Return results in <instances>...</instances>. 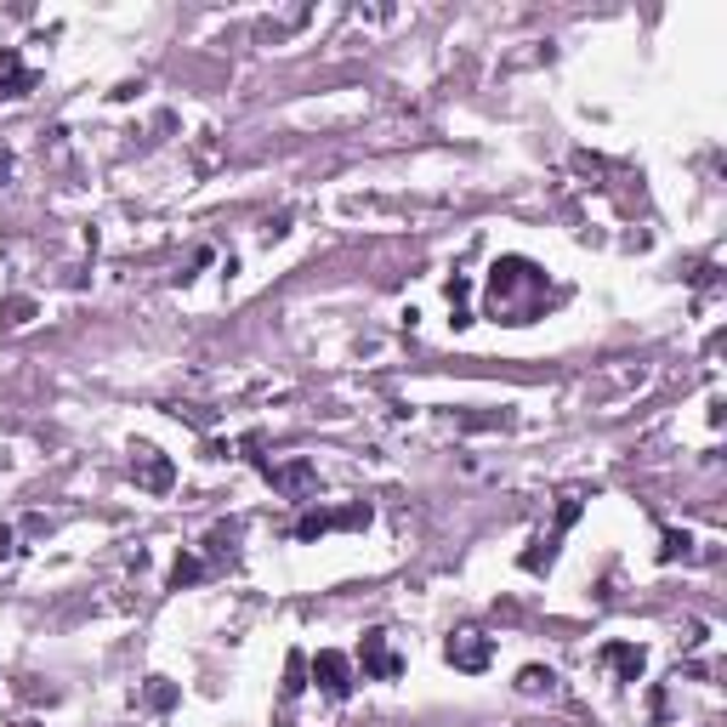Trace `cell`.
I'll return each mask as SVG.
<instances>
[{
  "label": "cell",
  "instance_id": "1",
  "mask_svg": "<svg viewBox=\"0 0 727 727\" xmlns=\"http://www.w3.org/2000/svg\"><path fill=\"white\" fill-rule=\"evenodd\" d=\"M546 296V267H535L529 256H500L489 267V313L506 324H529Z\"/></svg>",
  "mask_w": 727,
  "mask_h": 727
},
{
  "label": "cell",
  "instance_id": "2",
  "mask_svg": "<svg viewBox=\"0 0 727 727\" xmlns=\"http://www.w3.org/2000/svg\"><path fill=\"white\" fill-rule=\"evenodd\" d=\"M369 523V506L359 500V506H336V512H308L302 523H296V540H318V535H330V529H364Z\"/></svg>",
  "mask_w": 727,
  "mask_h": 727
},
{
  "label": "cell",
  "instance_id": "3",
  "mask_svg": "<svg viewBox=\"0 0 727 727\" xmlns=\"http://www.w3.org/2000/svg\"><path fill=\"white\" fill-rule=\"evenodd\" d=\"M359 665H364V676H375V682H392L398 670H404V660L387 648V631H364V642H359Z\"/></svg>",
  "mask_w": 727,
  "mask_h": 727
},
{
  "label": "cell",
  "instance_id": "4",
  "mask_svg": "<svg viewBox=\"0 0 727 727\" xmlns=\"http://www.w3.org/2000/svg\"><path fill=\"white\" fill-rule=\"evenodd\" d=\"M313 682L330 699H347V693H353V660L336 654V648H324V654L313 660Z\"/></svg>",
  "mask_w": 727,
  "mask_h": 727
},
{
  "label": "cell",
  "instance_id": "5",
  "mask_svg": "<svg viewBox=\"0 0 727 727\" xmlns=\"http://www.w3.org/2000/svg\"><path fill=\"white\" fill-rule=\"evenodd\" d=\"M443 654H449V665H455V670H484L494 648H489V637H478V631H461V637L443 642Z\"/></svg>",
  "mask_w": 727,
  "mask_h": 727
},
{
  "label": "cell",
  "instance_id": "6",
  "mask_svg": "<svg viewBox=\"0 0 727 727\" xmlns=\"http://www.w3.org/2000/svg\"><path fill=\"white\" fill-rule=\"evenodd\" d=\"M131 472L142 478V489H154V494H165V489H171V478H177V472H171V461L160 455V449H148V443H137Z\"/></svg>",
  "mask_w": 727,
  "mask_h": 727
},
{
  "label": "cell",
  "instance_id": "7",
  "mask_svg": "<svg viewBox=\"0 0 727 727\" xmlns=\"http://www.w3.org/2000/svg\"><path fill=\"white\" fill-rule=\"evenodd\" d=\"M603 665L619 676V682H637L642 665H648V654H642V648H631V642H609V648H603Z\"/></svg>",
  "mask_w": 727,
  "mask_h": 727
},
{
  "label": "cell",
  "instance_id": "8",
  "mask_svg": "<svg viewBox=\"0 0 727 727\" xmlns=\"http://www.w3.org/2000/svg\"><path fill=\"white\" fill-rule=\"evenodd\" d=\"M23 91H35V74L23 68L12 46H0V97H23Z\"/></svg>",
  "mask_w": 727,
  "mask_h": 727
},
{
  "label": "cell",
  "instance_id": "9",
  "mask_svg": "<svg viewBox=\"0 0 727 727\" xmlns=\"http://www.w3.org/2000/svg\"><path fill=\"white\" fill-rule=\"evenodd\" d=\"M262 472H267V484H279V489L296 494V500L313 489V466H308V461H296V466H273V461H262Z\"/></svg>",
  "mask_w": 727,
  "mask_h": 727
},
{
  "label": "cell",
  "instance_id": "10",
  "mask_svg": "<svg viewBox=\"0 0 727 727\" xmlns=\"http://www.w3.org/2000/svg\"><path fill=\"white\" fill-rule=\"evenodd\" d=\"M302 670H308V660H302V654H290V665H285V699H279V722L290 716L296 693H302Z\"/></svg>",
  "mask_w": 727,
  "mask_h": 727
},
{
  "label": "cell",
  "instance_id": "11",
  "mask_svg": "<svg viewBox=\"0 0 727 727\" xmlns=\"http://www.w3.org/2000/svg\"><path fill=\"white\" fill-rule=\"evenodd\" d=\"M551 682H557V676L540 670V665H529V670L517 676V688H523V693H551Z\"/></svg>",
  "mask_w": 727,
  "mask_h": 727
},
{
  "label": "cell",
  "instance_id": "12",
  "mask_svg": "<svg viewBox=\"0 0 727 727\" xmlns=\"http://www.w3.org/2000/svg\"><path fill=\"white\" fill-rule=\"evenodd\" d=\"M199 574H205V563H199V557H177V568H171V586L183 591V586H193V580H199Z\"/></svg>",
  "mask_w": 727,
  "mask_h": 727
},
{
  "label": "cell",
  "instance_id": "13",
  "mask_svg": "<svg viewBox=\"0 0 727 727\" xmlns=\"http://www.w3.org/2000/svg\"><path fill=\"white\" fill-rule=\"evenodd\" d=\"M7 177H12V154L0 148V183H7Z\"/></svg>",
  "mask_w": 727,
  "mask_h": 727
},
{
  "label": "cell",
  "instance_id": "14",
  "mask_svg": "<svg viewBox=\"0 0 727 727\" xmlns=\"http://www.w3.org/2000/svg\"><path fill=\"white\" fill-rule=\"evenodd\" d=\"M0 557H12V529H0Z\"/></svg>",
  "mask_w": 727,
  "mask_h": 727
}]
</instances>
